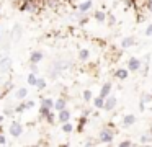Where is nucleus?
Listing matches in <instances>:
<instances>
[{
  "instance_id": "nucleus-1",
  "label": "nucleus",
  "mask_w": 152,
  "mask_h": 147,
  "mask_svg": "<svg viewBox=\"0 0 152 147\" xmlns=\"http://www.w3.org/2000/svg\"><path fill=\"white\" fill-rule=\"evenodd\" d=\"M21 10H23V12H28V13H38L41 10V3L34 2V0H28V2L23 3Z\"/></svg>"
},
{
  "instance_id": "nucleus-2",
  "label": "nucleus",
  "mask_w": 152,
  "mask_h": 147,
  "mask_svg": "<svg viewBox=\"0 0 152 147\" xmlns=\"http://www.w3.org/2000/svg\"><path fill=\"white\" fill-rule=\"evenodd\" d=\"M113 136H115V132H113L110 127H105V129L100 131V136H98V140L103 144H111L113 142Z\"/></svg>"
},
{
  "instance_id": "nucleus-3",
  "label": "nucleus",
  "mask_w": 152,
  "mask_h": 147,
  "mask_svg": "<svg viewBox=\"0 0 152 147\" xmlns=\"http://www.w3.org/2000/svg\"><path fill=\"white\" fill-rule=\"evenodd\" d=\"M8 132H10L12 137H20L21 134H23V124L21 123H17V121H13V123L8 126Z\"/></svg>"
},
{
  "instance_id": "nucleus-4",
  "label": "nucleus",
  "mask_w": 152,
  "mask_h": 147,
  "mask_svg": "<svg viewBox=\"0 0 152 147\" xmlns=\"http://www.w3.org/2000/svg\"><path fill=\"white\" fill-rule=\"evenodd\" d=\"M116 105H118V100H116V97H113V95H108V97L105 98V103H103V110H105V111H113Z\"/></svg>"
},
{
  "instance_id": "nucleus-5",
  "label": "nucleus",
  "mask_w": 152,
  "mask_h": 147,
  "mask_svg": "<svg viewBox=\"0 0 152 147\" xmlns=\"http://www.w3.org/2000/svg\"><path fill=\"white\" fill-rule=\"evenodd\" d=\"M21 34H23V26H21L20 23H17V25L13 26V29L10 31V39L12 41H20Z\"/></svg>"
},
{
  "instance_id": "nucleus-6",
  "label": "nucleus",
  "mask_w": 152,
  "mask_h": 147,
  "mask_svg": "<svg viewBox=\"0 0 152 147\" xmlns=\"http://www.w3.org/2000/svg\"><path fill=\"white\" fill-rule=\"evenodd\" d=\"M70 116H72V113H70L67 108H64V110L57 111V121H59V123H66V121H70Z\"/></svg>"
},
{
  "instance_id": "nucleus-7",
  "label": "nucleus",
  "mask_w": 152,
  "mask_h": 147,
  "mask_svg": "<svg viewBox=\"0 0 152 147\" xmlns=\"http://www.w3.org/2000/svg\"><path fill=\"white\" fill-rule=\"evenodd\" d=\"M141 69V61L139 59H136V57H131L128 61V70L129 72H136V70H139Z\"/></svg>"
},
{
  "instance_id": "nucleus-8",
  "label": "nucleus",
  "mask_w": 152,
  "mask_h": 147,
  "mask_svg": "<svg viewBox=\"0 0 152 147\" xmlns=\"http://www.w3.org/2000/svg\"><path fill=\"white\" fill-rule=\"evenodd\" d=\"M92 7H93L92 0H85V2H82L80 5H77V10H79V12H82V13H87V12H90V10H92Z\"/></svg>"
},
{
  "instance_id": "nucleus-9",
  "label": "nucleus",
  "mask_w": 152,
  "mask_h": 147,
  "mask_svg": "<svg viewBox=\"0 0 152 147\" xmlns=\"http://www.w3.org/2000/svg\"><path fill=\"white\" fill-rule=\"evenodd\" d=\"M39 3L44 8H57L61 5V0H41Z\"/></svg>"
},
{
  "instance_id": "nucleus-10",
  "label": "nucleus",
  "mask_w": 152,
  "mask_h": 147,
  "mask_svg": "<svg viewBox=\"0 0 152 147\" xmlns=\"http://www.w3.org/2000/svg\"><path fill=\"white\" fill-rule=\"evenodd\" d=\"M53 108L56 111H61V110H64V108H67V98H64V97L57 98V100L54 101V106Z\"/></svg>"
},
{
  "instance_id": "nucleus-11",
  "label": "nucleus",
  "mask_w": 152,
  "mask_h": 147,
  "mask_svg": "<svg viewBox=\"0 0 152 147\" xmlns=\"http://www.w3.org/2000/svg\"><path fill=\"white\" fill-rule=\"evenodd\" d=\"M43 59H44V54L41 51H33L30 54V62H34V64H39Z\"/></svg>"
},
{
  "instance_id": "nucleus-12",
  "label": "nucleus",
  "mask_w": 152,
  "mask_h": 147,
  "mask_svg": "<svg viewBox=\"0 0 152 147\" xmlns=\"http://www.w3.org/2000/svg\"><path fill=\"white\" fill-rule=\"evenodd\" d=\"M26 97H28V88H26V87L17 88V91H15V98H18L20 101H23Z\"/></svg>"
},
{
  "instance_id": "nucleus-13",
  "label": "nucleus",
  "mask_w": 152,
  "mask_h": 147,
  "mask_svg": "<svg viewBox=\"0 0 152 147\" xmlns=\"http://www.w3.org/2000/svg\"><path fill=\"white\" fill-rule=\"evenodd\" d=\"M136 123V116L134 114H126L124 118H123V126H132V124Z\"/></svg>"
},
{
  "instance_id": "nucleus-14",
  "label": "nucleus",
  "mask_w": 152,
  "mask_h": 147,
  "mask_svg": "<svg viewBox=\"0 0 152 147\" xmlns=\"http://www.w3.org/2000/svg\"><path fill=\"white\" fill-rule=\"evenodd\" d=\"M110 91H111V83H110V82H106V83L102 87V90H100V97L106 98L110 95Z\"/></svg>"
},
{
  "instance_id": "nucleus-15",
  "label": "nucleus",
  "mask_w": 152,
  "mask_h": 147,
  "mask_svg": "<svg viewBox=\"0 0 152 147\" xmlns=\"http://www.w3.org/2000/svg\"><path fill=\"white\" fill-rule=\"evenodd\" d=\"M93 16H95V20H96V21H100V23H103L106 20V13L103 12V10H96V12L93 13Z\"/></svg>"
},
{
  "instance_id": "nucleus-16",
  "label": "nucleus",
  "mask_w": 152,
  "mask_h": 147,
  "mask_svg": "<svg viewBox=\"0 0 152 147\" xmlns=\"http://www.w3.org/2000/svg\"><path fill=\"white\" fill-rule=\"evenodd\" d=\"M132 44H134V38H132V36H128V38H124L121 41V48H124V49L131 48Z\"/></svg>"
},
{
  "instance_id": "nucleus-17",
  "label": "nucleus",
  "mask_w": 152,
  "mask_h": 147,
  "mask_svg": "<svg viewBox=\"0 0 152 147\" xmlns=\"http://www.w3.org/2000/svg\"><path fill=\"white\" fill-rule=\"evenodd\" d=\"M88 57H90V51H88V49H80V51H79V59L82 62L88 61Z\"/></svg>"
},
{
  "instance_id": "nucleus-18",
  "label": "nucleus",
  "mask_w": 152,
  "mask_h": 147,
  "mask_svg": "<svg viewBox=\"0 0 152 147\" xmlns=\"http://www.w3.org/2000/svg\"><path fill=\"white\" fill-rule=\"evenodd\" d=\"M128 75H129V72L126 70V69H118V70L115 72V77L121 78V80H124V78H128Z\"/></svg>"
},
{
  "instance_id": "nucleus-19",
  "label": "nucleus",
  "mask_w": 152,
  "mask_h": 147,
  "mask_svg": "<svg viewBox=\"0 0 152 147\" xmlns=\"http://www.w3.org/2000/svg\"><path fill=\"white\" fill-rule=\"evenodd\" d=\"M61 124H62V131L66 134H70L74 131V126L70 124V121H66V123H61Z\"/></svg>"
},
{
  "instance_id": "nucleus-20",
  "label": "nucleus",
  "mask_w": 152,
  "mask_h": 147,
  "mask_svg": "<svg viewBox=\"0 0 152 147\" xmlns=\"http://www.w3.org/2000/svg\"><path fill=\"white\" fill-rule=\"evenodd\" d=\"M36 80H38L36 74H34V72H30V75H28V78H26L28 85H31V87H34V85H36Z\"/></svg>"
},
{
  "instance_id": "nucleus-21",
  "label": "nucleus",
  "mask_w": 152,
  "mask_h": 147,
  "mask_svg": "<svg viewBox=\"0 0 152 147\" xmlns=\"http://www.w3.org/2000/svg\"><path fill=\"white\" fill-rule=\"evenodd\" d=\"M103 103H105V98L100 97V95L95 98V100H93V105H95V108H100V110L103 108Z\"/></svg>"
},
{
  "instance_id": "nucleus-22",
  "label": "nucleus",
  "mask_w": 152,
  "mask_h": 147,
  "mask_svg": "<svg viewBox=\"0 0 152 147\" xmlns=\"http://www.w3.org/2000/svg\"><path fill=\"white\" fill-rule=\"evenodd\" d=\"M41 105H43V106H48V108H51V110H53L54 101L51 100V98H41Z\"/></svg>"
},
{
  "instance_id": "nucleus-23",
  "label": "nucleus",
  "mask_w": 152,
  "mask_h": 147,
  "mask_svg": "<svg viewBox=\"0 0 152 147\" xmlns=\"http://www.w3.org/2000/svg\"><path fill=\"white\" fill-rule=\"evenodd\" d=\"M34 87H36L38 90H44V88H46V80H44V78H38Z\"/></svg>"
},
{
  "instance_id": "nucleus-24",
  "label": "nucleus",
  "mask_w": 152,
  "mask_h": 147,
  "mask_svg": "<svg viewBox=\"0 0 152 147\" xmlns=\"http://www.w3.org/2000/svg\"><path fill=\"white\" fill-rule=\"evenodd\" d=\"M49 113H51V108H48V106H43V105H41V110H39V114H41V116H43V118H46Z\"/></svg>"
},
{
  "instance_id": "nucleus-25",
  "label": "nucleus",
  "mask_w": 152,
  "mask_h": 147,
  "mask_svg": "<svg viewBox=\"0 0 152 147\" xmlns=\"http://www.w3.org/2000/svg\"><path fill=\"white\" fill-rule=\"evenodd\" d=\"M82 98H83V101H90V100H92V91H90V90H83Z\"/></svg>"
},
{
  "instance_id": "nucleus-26",
  "label": "nucleus",
  "mask_w": 152,
  "mask_h": 147,
  "mask_svg": "<svg viewBox=\"0 0 152 147\" xmlns=\"http://www.w3.org/2000/svg\"><path fill=\"white\" fill-rule=\"evenodd\" d=\"M26 111V106H25V103H20L17 108H15V113H25Z\"/></svg>"
},
{
  "instance_id": "nucleus-27",
  "label": "nucleus",
  "mask_w": 152,
  "mask_h": 147,
  "mask_svg": "<svg viewBox=\"0 0 152 147\" xmlns=\"http://www.w3.org/2000/svg\"><path fill=\"white\" fill-rule=\"evenodd\" d=\"M25 106H26V110H30V108H33V105H34V101L33 100H26V98H25Z\"/></svg>"
},
{
  "instance_id": "nucleus-28",
  "label": "nucleus",
  "mask_w": 152,
  "mask_h": 147,
  "mask_svg": "<svg viewBox=\"0 0 152 147\" xmlns=\"http://www.w3.org/2000/svg\"><path fill=\"white\" fill-rule=\"evenodd\" d=\"M30 70L34 72V74H38V64H34V62H30Z\"/></svg>"
},
{
  "instance_id": "nucleus-29",
  "label": "nucleus",
  "mask_w": 152,
  "mask_h": 147,
  "mask_svg": "<svg viewBox=\"0 0 152 147\" xmlns=\"http://www.w3.org/2000/svg\"><path fill=\"white\" fill-rule=\"evenodd\" d=\"M7 144V137H5V134L0 132V146H5Z\"/></svg>"
},
{
  "instance_id": "nucleus-30",
  "label": "nucleus",
  "mask_w": 152,
  "mask_h": 147,
  "mask_svg": "<svg viewBox=\"0 0 152 147\" xmlns=\"http://www.w3.org/2000/svg\"><path fill=\"white\" fill-rule=\"evenodd\" d=\"M119 146L121 147H128V146H132L131 140H123V142H119Z\"/></svg>"
},
{
  "instance_id": "nucleus-31",
  "label": "nucleus",
  "mask_w": 152,
  "mask_h": 147,
  "mask_svg": "<svg viewBox=\"0 0 152 147\" xmlns=\"http://www.w3.org/2000/svg\"><path fill=\"white\" fill-rule=\"evenodd\" d=\"M145 34H147V36H152V25H149L147 28H145Z\"/></svg>"
},
{
  "instance_id": "nucleus-32",
  "label": "nucleus",
  "mask_w": 152,
  "mask_h": 147,
  "mask_svg": "<svg viewBox=\"0 0 152 147\" xmlns=\"http://www.w3.org/2000/svg\"><path fill=\"white\" fill-rule=\"evenodd\" d=\"M46 119H48V123H53V121H54V114H53V113H49V114L46 116Z\"/></svg>"
},
{
  "instance_id": "nucleus-33",
  "label": "nucleus",
  "mask_w": 152,
  "mask_h": 147,
  "mask_svg": "<svg viewBox=\"0 0 152 147\" xmlns=\"http://www.w3.org/2000/svg\"><path fill=\"white\" fill-rule=\"evenodd\" d=\"M149 142V136H142L141 137V144H147Z\"/></svg>"
},
{
  "instance_id": "nucleus-34",
  "label": "nucleus",
  "mask_w": 152,
  "mask_h": 147,
  "mask_svg": "<svg viewBox=\"0 0 152 147\" xmlns=\"http://www.w3.org/2000/svg\"><path fill=\"white\" fill-rule=\"evenodd\" d=\"M108 20H110V25H115V16H113V15H110Z\"/></svg>"
},
{
  "instance_id": "nucleus-35",
  "label": "nucleus",
  "mask_w": 152,
  "mask_h": 147,
  "mask_svg": "<svg viewBox=\"0 0 152 147\" xmlns=\"http://www.w3.org/2000/svg\"><path fill=\"white\" fill-rule=\"evenodd\" d=\"M139 108H141V111H144V108H145V105H144V101L141 100V103H139Z\"/></svg>"
},
{
  "instance_id": "nucleus-36",
  "label": "nucleus",
  "mask_w": 152,
  "mask_h": 147,
  "mask_svg": "<svg viewBox=\"0 0 152 147\" xmlns=\"http://www.w3.org/2000/svg\"><path fill=\"white\" fill-rule=\"evenodd\" d=\"M147 10H149V12H152V0L147 3Z\"/></svg>"
},
{
  "instance_id": "nucleus-37",
  "label": "nucleus",
  "mask_w": 152,
  "mask_h": 147,
  "mask_svg": "<svg viewBox=\"0 0 152 147\" xmlns=\"http://www.w3.org/2000/svg\"><path fill=\"white\" fill-rule=\"evenodd\" d=\"M2 98H4V91L0 90V100H2Z\"/></svg>"
}]
</instances>
